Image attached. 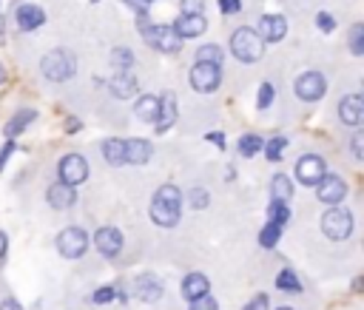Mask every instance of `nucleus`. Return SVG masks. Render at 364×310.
<instances>
[{
	"mask_svg": "<svg viewBox=\"0 0 364 310\" xmlns=\"http://www.w3.org/2000/svg\"><path fill=\"white\" fill-rule=\"evenodd\" d=\"M176 122V102H173V94H162L159 97V114H156V131L165 134L171 125Z\"/></svg>",
	"mask_w": 364,
	"mask_h": 310,
	"instance_id": "6ab92c4d",
	"label": "nucleus"
},
{
	"mask_svg": "<svg viewBox=\"0 0 364 310\" xmlns=\"http://www.w3.org/2000/svg\"><path fill=\"white\" fill-rule=\"evenodd\" d=\"M245 310H267V296H264V293H259L250 304H245Z\"/></svg>",
	"mask_w": 364,
	"mask_h": 310,
	"instance_id": "a19ab883",
	"label": "nucleus"
},
{
	"mask_svg": "<svg viewBox=\"0 0 364 310\" xmlns=\"http://www.w3.org/2000/svg\"><path fill=\"white\" fill-rule=\"evenodd\" d=\"M230 51H233V57L242 60V63H256V60L262 57V51H264V43L259 40V34H256L250 26H242V28H236L233 37H230Z\"/></svg>",
	"mask_w": 364,
	"mask_h": 310,
	"instance_id": "20e7f679",
	"label": "nucleus"
},
{
	"mask_svg": "<svg viewBox=\"0 0 364 310\" xmlns=\"http://www.w3.org/2000/svg\"><path fill=\"white\" fill-rule=\"evenodd\" d=\"M162 282L156 279V276H151V273H142V276H136V282H134V296L139 299V301H145V304H151V301H156L159 296H162Z\"/></svg>",
	"mask_w": 364,
	"mask_h": 310,
	"instance_id": "4468645a",
	"label": "nucleus"
},
{
	"mask_svg": "<svg viewBox=\"0 0 364 310\" xmlns=\"http://www.w3.org/2000/svg\"><path fill=\"white\" fill-rule=\"evenodd\" d=\"M179 9H182V14H202L205 0H182Z\"/></svg>",
	"mask_w": 364,
	"mask_h": 310,
	"instance_id": "e433bc0d",
	"label": "nucleus"
},
{
	"mask_svg": "<svg viewBox=\"0 0 364 310\" xmlns=\"http://www.w3.org/2000/svg\"><path fill=\"white\" fill-rule=\"evenodd\" d=\"M219 82H222L219 65L196 63V65L191 68V85H193L196 91H213V88H219Z\"/></svg>",
	"mask_w": 364,
	"mask_h": 310,
	"instance_id": "9d476101",
	"label": "nucleus"
},
{
	"mask_svg": "<svg viewBox=\"0 0 364 310\" xmlns=\"http://www.w3.org/2000/svg\"><path fill=\"white\" fill-rule=\"evenodd\" d=\"M156 114H159V97L142 94V97L136 100V117L145 119V122H156Z\"/></svg>",
	"mask_w": 364,
	"mask_h": 310,
	"instance_id": "5701e85b",
	"label": "nucleus"
},
{
	"mask_svg": "<svg viewBox=\"0 0 364 310\" xmlns=\"http://www.w3.org/2000/svg\"><path fill=\"white\" fill-rule=\"evenodd\" d=\"M279 310H290V307H279Z\"/></svg>",
	"mask_w": 364,
	"mask_h": 310,
	"instance_id": "5fc2aeb1",
	"label": "nucleus"
},
{
	"mask_svg": "<svg viewBox=\"0 0 364 310\" xmlns=\"http://www.w3.org/2000/svg\"><path fill=\"white\" fill-rule=\"evenodd\" d=\"M361 145H364V134H355V137H353V156H355V159L364 156V148H361Z\"/></svg>",
	"mask_w": 364,
	"mask_h": 310,
	"instance_id": "79ce46f5",
	"label": "nucleus"
},
{
	"mask_svg": "<svg viewBox=\"0 0 364 310\" xmlns=\"http://www.w3.org/2000/svg\"><path fill=\"white\" fill-rule=\"evenodd\" d=\"M48 205L51 208H57V210H63V208H71L74 202H77V191L71 188V185H63V182H54L51 188H48Z\"/></svg>",
	"mask_w": 364,
	"mask_h": 310,
	"instance_id": "a211bd4d",
	"label": "nucleus"
},
{
	"mask_svg": "<svg viewBox=\"0 0 364 310\" xmlns=\"http://www.w3.org/2000/svg\"><path fill=\"white\" fill-rule=\"evenodd\" d=\"M142 3H145V6H148V3H154V0H142Z\"/></svg>",
	"mask_w": 364,
	"mask_h": 310,
	"instance_id": "864d4df0",
	"label": "nucleus"
},
{
	"mask_svg": "<svg viewBox=\"0 0 364 310\" xmlns=\"http://www.w3.org/2000/svg\"><path fill=\"white\" fill-rule=\"evenodd\" d=\"M94 245H97V250L102 253V256H108V259H114L119 250H122V233L117 230V228H100L97 233H94Z\"/></svg>",
	"mask_w": 364,
	"mask_h": 310,
	"instance_id": "ddd939ff",
	"label": "nucleus"
},
{
	"mask_svg": "<svg viewBox=\"0 0 364 310\" xmlns=\"http://www.w3.org/2000/svg\"><path fill=\"white\" fill-rule=\"evenodd\" d=\"M111 91L119 97V100H131L136 94V77L131 74H117L111 77Z\"/></svg>",
	"mask_w": 364,
	"mask_h": 310,
	"instance_id": "4be33fe9",
	"label": "nucleus"
},
{
	"mask_svg": "<svg viewBox=\"0 0 364 310\" xmlns=\"http://www.w3.org/2000/svg\"><path fill=\"white\" fill-rule=\"evenodd\" d=\"M267 213H270V222H273V225H279V228L290 219V208H287V202H270Z\"/></svg>",
	"mask_w": 364,
	"mask_h": 310,
	"instance_id": "c85d7f7f",
	"label": "nucleus"
},
{
	"mask_svg": "<svg viewBox=\"0 0 364 310\" xmlns=\"http://www.w3.org/2000/svg\"><path fill=\"white\" fill-rule=\"evenodd\" d=\"M191 205H193L196 210L205 208V205H208V193H205L202 188H193V191H191Z\"/></svg>",
	"mask_w": 364,
	"mask_h": 310,
	"instance_id": "58836bf2",
	"label": "nucleus"
},
{
	"mask_svg": "<svg viewBox=\"0 0 364 310\" xmlns=\"http://www.w3.org/2000/svg\"><path fill=\"white\" fill-rule=\"evenodd\" d=\"M273 97H276V88L270 82H262V88H259V108H267L273 102Z\"/></svg>",
	"mask_w": 364,
	"mask_h": 310,
	"instance_id": "c9c22d12",
	"label": "nucleus"
},
{
	"mask_svg": "<svg viewBox=\"0 0 364 310\" xmlns=\"http://www.w3.org/2000/svg\"><path fill=\"white\" fill-rule=\"evenodd\" d=\"M0 310H23V304H17L14 299H6V301H0Z\"/></svg>",
	"mask_w": 364,
	"mask_h": 310,
	"instance_id": "a18cd8bd",
	"label": "nucleus"
},
{
	"mask_svg": "<svg viewBox=\"0 0 364 310\" xmlns=\"http://www.w3.org/2000/svg\"><path fill=\"white\" fill-rule=\"evenodd\" d=\"M284 145H287V139H284V137H276V139L264 142L262 148H264L267 159H270V162H276V159H282V154H284Z\"/></svg>",
	"mask_w": 364,
	"mask_h": 310,
	"instance_id": "473e14b6",
	"label": "nucleus"
},
{
	"mask_svg": "<svg viewBox=\"0 0 364 310\" xmlns=\"http://www.w3.org/2000/svg\"><path fill=\"white\" fill-rule=\"evenodd\" d=\"M262 145H264V142H262L256 134H245V137L239 139V154H242V156H253V154L262 151Z\"/></svg>",
	"mask_w": 364,
	"mask_h": 310,
	"instance_id": "cd10ccee",
	"label": "nucleus"
},
{
	"mask_svg": "<svg viewBox=\"0 0 364 310\" xmlns=\"http://www.w3.org/2000/svg\"><path fill=\"white\" fill-rule=\"evenodd\" d=\"M321 230L327 239L333 242H344L350 233H353V213L347 208H330L324 216H321Z\"/></svg>",
	"mask_w": 364,
	"mask_h": 310,
	"instance_id": "39448f33",
	"label": "nucleus"
},
{
	"mask_svg": "<svg viewBox=\"0 0 364 310\" xmlns=\"http://www.w3.org/2000/svg\"><path fill=\"white\" fill-rule=\"evenodd\" d=\"M139 28H142L145 43L154 46V48H159V51H165V54H176L182 48V37L173 31V26H151L148 17H145V11L139 14Z\"/></svg>",
	"mask_w": 364,
	"mask_h": 310,
	"instance_id": "f03ea898",
	"label": "nucleus"
},
{
	"mask_svg": "<svg viewBox=\"0 0 364 310\" xmlns=\"http://www.w3.org/2000/svg\"><path fill=\"white\" fill-rule=\"evenodd\" d=\"M57 250L65 256V259H80L85 250H88V233L82 228H65L60 236H57Z\"/></svg>",
	"mask_w": 364,
	"mask_h": 310,
	"instance_id": "423d86ee",
	"label": "nucleus"
},
{
	"mask_svg": "<svg viewBox=\"0 0 364 310\" xmlns=\"http://www.w3.org/2000/svg\"><path fill=\"white\" fill-rule=\"evenodd\" d=\"M6 247H9V239H6V233L0 230V259L6 256Z\"/></svg>",
	"mask_w": 364,
	"mask_h": 310,
	"instance_id": "de8ad7c7",
	"label": "nucleus"
},
{
	"mask_svg": "<svg viewBox=\"0 0 364 310\" xmlns=\"http://www.w3.org/2000/svg\"><path fill=\"white\" fill-rule=\"evenodd\" d=\"M205 28H208V23H205L202 14H179L176 23H173V31L179 37H199Z\"/></svg>",
	"mask_w": 364,
	"mask_h": 310,
	"instance_id": "dca6fc26",
	"label": "nucleus"
},
{
	"mask_svg": "<svg viewBox=\"0 0 364 310\" xmlns=\"http://www.w3.org/2000/svg\"><path fill=\"white\" fill-rule=\"evenodd\" d=\"M14 151V142H6L3 145V151H0V171H3V165H6V159H9V154Z\"/></svg>",
	"mask_w": 364,
	"mask_h": 310,
	"instance_id": "c03bdc74",
	"label": "nucleus"
},
{
	"mask_svg": "<svg viewBox=\"0 0 364 310\" xmlns=\"http://www.w3.org/2000/svg\"><path fill=\"white\" fill-rule=\"evenodd\" d=\"M276 287H279V290H287V293H293V290H301V284H299V276H296L293 270H282V273L276 276Z\"/></svg>",
	"mask_w": 364,
	"mask_h": 310,
	"instance_id": "7c9ffc66",
	"label": "nucleus"
},
{
	"mask_svg": "<svg viewBox=\"0 0 364 310\" xmlns=\"http://www.w3.org/2000/svg\"><path fill=\"white\" fill-rule=\"evenodd\" d=\"M125 3H128V6H134V9H139V14L145 11V3H142V0H125Z\"/></svg>",
	"mask_w": 364,
	"mask_h": 310,
	"instance_id": "8fccbe9b",
	"label": "nucleus"
},
{
	"mask_svg": "<svg viewBox=\"0 0 364 310\" xmlns=\"http://www.w3.org/2000/svg\"><path fill=\"white\" fill-rule=\"evenodd\" d=\"M102 156H105V162L108 165H122L125 162V142L122 139H105L102 142Z\"/></svg>",
	"mask_w": 364,
	"mask_h": 310,
	"instance_id": "b1692460",
	"label": "nucleus"
},
{
	"mask_svg": "<svg viewBox=\"0 0 364 310\" xmlns=\"http://www.w3.org/2000/svg\"><path fill=\"white\" fill-rule=\"evenodd\" d=\"M111 63L119 65V68H128V65L134 63V54H131L128 48H114V51H111Z\"/></svg>",
	"mask_w": 364,
	"mask_h": 310,
	"instance_id": "72a5a7b5",
	"label": "nucleus"
},
{
	"mask_svg": "<svg viewBox=\"0 0 364 310\" xmlns=\"http://www.w3.org/2000/svg\"><path fill=\"white\" fill-rule=\"evenodd\" d=\"M3 80H6V71H3V65H0V82H3Z\"/></svg>",
	"mask_w": 364,
	"mask_h": 310,
	"instance_id": "603ef678",
	"label": "nucleus"
},
{
	"mask_svg": "<svg viewBox=\"0 0 364 310\" xmlns=\"http://www.w3.org/2000/svg\"><path fill=\"white\" fill-rule=\"evenodd\" d=\"M65 131H80V119H68L65 122Z\"/></svg>",
	"mask_w": 364,
	"mask_h": 310,
	"instance_id": "09e8293b",
	"label": "nucleus"
},
{
	"mask_svg": "<svg viewBox=\"0 0 364 310\" xmlns=\"http://www.w3.org/2000/svg\"><path fill=\"white\" fill-rule=\"evenodd\" d=\"M316 23H318V26H321L324 31H333V28H336V23H333V17H330V14H324V11H321V14L316 17Z\"/></svg>",
	"mask_w": 364,
	"mask_h": 310,
	"instance_id": "37998d69",
	"label": "nucleus"
},
{
	"mask_svg": "<svg viewBox=\"0 0 364 310\" xmlns=\"http://www.w3.org/2000/svg\"><path fill=\"white\" fill-rule=\"evenodd\" d=\"M316 196H318L321 202H327V205L336 208V205L347 196V185H344L341 176H336V173H324V176L316 182Z\"/></svg>",
	"mask_w": 364,
	"mask_h": 310,
	"instance_id": "6e6552de",
	"label": "nucleus"
},
{
	"mask_svg": "<svg viewBox=\"0 0 364 310\" xmlns=\"http://www.w3.org/2000/svg\"><path fill=\"white\" fill-rule=\"evenodd\" d=\"M279 236H282V228L270 222V225H264V228H262V233H259V245H262V247H276Z\"/></svg>",
	"mask_w": 364,
	"mask_h": 310,
	"instance_id": "c756f323",
	"label": "nucleus"
},
{
	"mask_svg": "<svg viewBox=\"0 0 364 310\" xmlns=\"http://www.w3.org/2000/svg\"><path fill=\"white\" fill-rule=\"evenodd\" d=\"M208 139H210V142H216L219 148H225V137H222L219 131H213V134H208Z\"/></svg>",
	"mask_w": 364,
	"mask_h": 310,
	"instance_id": "49530a36",
	"label": "nucleus"
},
{
	"mask_svg": "<svg viewBox=\"0 0 364 310\" xmlns=\"http://www.w3.org/2000/svg\"><path fill=\"white\" fill-rule=\"evenodd\" d=\"M151 159V142L148 139H128L125 142V162L145 165Z\"/></svg>",
	"mask_w": 364,
	"mask_h": 310,
	"instance_id": "412c9836",
	"label": "nucleus"
},
{
	"mask_svg": "<svg viewBox=\"0 0 364 310\" xmlns=\"http://www.w3.org/2000/svg\"><path fill=\"white\" fill-rule=\"evenodd\" d=\"M219 9H222L225 14H236V11L242 9V3H239V0H219Z\"/></svg>",
	"mask_w": 364,
	"mask_h": 310,
	"instance_id": "ea45409f",
	"label": "nucleus"
},
{
	"mask_svg": "<svg viewBox=\"0 0 364 310\" xmlns=\"http://www.w3.org/2000/svg\"><path fill=\"white\" fill-rule=\"evenodd\" d=\"M182 216V193L176 185H162L151 199V219L159 228H173Z\"/></svg>",
	"mask_w": 364,
	"mask_h": 310,
	"instance_id": "f257e3e1",
	"label": "nucleus"
},
{
	"mask_svg": "<svg viewBox=\"0 0 364 310\" xmlns=\"http://www.w3.org/2000/svg\"><path fill=\"white\" fill-rule=\"evenodd\" d=\"M270 193H273V202H287L293 196V182L284 173H276L270 182Z\"/></svg>",
	"mask_w": 364,
	"mask_h": 310,
	"instance_id": "393cba45",
	"label": "nucleus"
},
{
	"mask_svg": "<svg viewBox=\"0 0 364 310\" xmlns=\"http://www.w3.org/2000/svg\"><path fill=\"white\" fill-rule=\"evenodd\" d=\"M208 290H210V282H208L205 273H188V276L182 279V296L191 299V301L208 296Z\"/></svg>",
	"mask_w": 364,
	"mask_h": 310,
	"instance_id": "f3484780",
	"label": "nucleus"
},
{
	"mask_svg": "<svg viewBox=\"0 0 364 310\" xmlns=\"http://www.w3.org/2000/svg\"><path fill=\"white\" fill-rule=\"evenodd\" d=\"M191 310H219V304H216V299L202 296V299H196V301L191 304Z\"/></svg>",
	"mask_w": 364,
	"mask_h": 310,
	"instance_id": "4c0bfd02",
	"label": "nucleus"
},
{
	"mask_svg": "<svg viewBox=\"0 0 364 310\" xmlns=\"http://www.w3.org/2000/svg\"><path fill=\"white\" fill-rule=\"evenodd\" d=\"M196 63H208V65H219L222 63V48L219 46H202L199 51H196Z\"/></svg>",
	"mask_w": 364,
	"mask_h": 310,
	"instance_id": "bb28decb",
	"label": "nucleus"
},
{
	"mask_svg": "<svg viewBox=\"0 0 364 310\" xmlns=\"http://www.w3.org/2000/svg\"><path fill=\"white\" fill-rule=\"evenodd\" d=\"M91 3H97V0H91Z\"/></svg>",
	"mask_w": 364,
	"mask_h": 310,
	"instance_id": "6e6d98bb",
	"label": "nucleus"
},
{
	"mask_svg": "<svg viewBox=\"0 0 364 310\" xmlns=\"http://www.w3.org/2000/svg\"><path fill=\"white\" fill-rule=\"evenodd\" d=\"M46 23V11L40 9V6H20L17 9V26L23 28V31H34L37 26H43Z\"/></svg>",
	"mask_w": 364,
	"mask_h": 310,
	"instance_id": "aec40b11",
	"label": "nucleus"
},
{
	"mask_svg": "<svg viewBox=\"0 0 364 310\" xmlns=\"http://www.w3.org/2000/svg\"><path fill=\"white\" fill-rule=\"evenodd\" d=\"M253 31L259 34L262 43H279L287 34V20L282 14H264Z\"/></svg>",
	"mask_w": 364,
	"mask_h": 310,
	"instance_id": "9b49d317",
	"label": "nucleus"
},
{
	"mask_svg": "<svg viewBox=\"0 0 364 310\" xmlns=\"http://www.w3.org/2000/svg\"><path fill=\"white\" fill-rule=\"evenodd\" d=\"M60 182L63 185H80V182H85L88 179V162H85V156H80V154H65L63 159H60Z\"/></svg>",
	"mask_w": 364,
	"mask_h": 310,
	"instance_id": "0eeeda50",
	"label": "nucleus"
},
{
	"mask_svg": "<svg viewBox=\"0 0 364 310\" xmlns=\"http://www.w3.org/2000/svg\"><path fill=\"white\" fill-rule=\"evenodd\" d=\"M114 299H117V290H114V287H100V290H94V296H91L94 304H108V301H114Z\"/></svg>",
	"mask_w": 364,
	"mask_h": 310,
	"instance_id": "f704fd0d",
	"label": "nucleus"
},
{
	"mask_svg": "<svg viewBox=\"0 0 364 310\" xmlns=\"http://www.w3.org/2000/svg\"><path fill=\"white\" fill-rule=\"evenodd\" d=\"M34 117H37V114H34L31 108H26V111H17V114L11 117V122L6 125V134H9V137H14V134H20V131H23L26 125H28V119H34Z\"/></svg>",
	"mask_w": 364,
	"mask_h": 310,
	"instance_id": "a878e982",
	"label": "nucleus"
},
{
	"mask_svg": "<svg viewBox=\"0 0 364 310\" xmlns=\"http://www.w3.org/2000/svg\"><path fill=\"white\" fill-rule=\"evenodd\" d=\"M3 34H6V20H3V14H0V40H3Z\"/></svg>",
	"mask_w": 364,
	"mask_h": 310,
	"instance_id": "3c124183",
	"label": "nucleus"
},
{
	"mask_svg": "<svg viewBox=\"0 0 364 310\" xmlns=\"http://www.w3.org/2000/svg\"><path fill=\"white\" fill-rule=\"evenodd\" d=\"M296 176H299L301 185H316L324 176V159L318 154H304L296 162Z\"/></svg>",
	"mask_w": 364,
	"mask_h": 310,
	"instance_id": "f8f14e48",
	"label": "nucleus"
},
{
	"mask_svg": "<svg viewBox=\"0 0 364 310\" xmlns=\"http://www.w3.org/2000/svg\"><path fill=\"white\" fill-rule=\"evenodd\" d=\"M350 51H353L355 57L364 54V26H361V23H355V26L350 28Z\"/></svg>",
	"mask_w": 364,
	"mask_h": 310,
	"instance_id": "2f4dec72",
	"label": "nucleus"
},
{
	"mask_svg": "<svg viewBox=\"0 0 364 310\" xmlns=\"http://www.w3.org/2000/svg\"><path fill=\"white\" fill-rule=\"evenodd\" d=\"M338 114H341V122L344 125H358L361 122V117H364V100L358 97V94H350V97H344L341 100V105H338Z\"/></svg>",
	"mask_w": 364,
	"mask_h": 310,
	"instance_id": "2eb2a0df",
	"label": "nucleus"
},
{
	"mask_svg": "<svg viewBox=\"0 0 364 310\" xmlns=\"http://www.w3.org/2000/svg\"><path fill=\"white\" fill-rule=\"evenodd\" d=\"M324 91H327V80H324V74H318V71H304V74L296 80V94H299L301 100H307V102L321 100Z\"/></svg>",
	"mask_w": 364,
	"mask_h": 310,
	"instance_id": "1a4fd4ad",
	"label": "nucleus"
},
{
	"mask_svg": "<svg viewBox=\"0 0 364 310\" xmlns=\"http://www.w3.org/2000/svg\"><path fill=\"white\" fill-rule=\"evenodd\" d=\"M40 71H43V77H48L51 82H63V80H71V77H74L77 60H74L71 51L54 48V51H48V54L40 60Z\"/></svg>",
	"mask_w": 364,
	"mask_h": 310,
	"instance_id": "7ed1b4c3",
	"label": "nucleus"
}]
</instances>
